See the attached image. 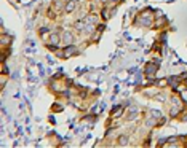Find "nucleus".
<instances>
[{
  "label": "nucleus",
  "mask_w": 187,
  "mask_h": 148,
  "mask_svg": "<svg viewBox=\"0 0 187 148\" xmlns=\"http://www.w3.org/2000/svg\"><path fill=\"white\" fill-rule=\"evenodd\" d=\"M62 42H64L66 45H71L74 42V35L71 32H64V33H62Z\"/></svg>",
  "instance_id": "nucleus-1"
},
{
  "label": "nucleus",
  "mask_w": 187,
  "mask_h": 148,
  "mask_svg": "<svg viewBox=\"0 0 187 148\" xmlns=\"http://www.w3.org/2000/svg\"><path fill=\"white\" fill-rule=\"evenodd\" d=\"M61 40H62V38L58 35V33H51V35H50V45H53V46H56V45H59Z\"/></svg>",
  "instance_id": "nucleus-2"
},
{
  "label": "nucleus",
  "mask_w": 187,
  "mask_h": 148,
  "mask_svg": "<svg viewBox=\"0 0 187 148\" xmlns=\"http://www.w3.org/2000/svg\"><path fill=\"white\" fill-rule=\"evenodd\" d=\"M66 13H72L74 10H75V2L74 0H71V2H67V5H66Z\"/></svg>",
  "instance_id": "nucleus-3"
},
{
  "label": "nucleus",
  "mask_w": 187,
  "mask_h": 148,
  "mask_svg": "<svg viewBox=\"0 0 187 148\" xmlns=\"http://www.w3.org/2000/svg\"><path fill=\"white\" fill-rule=\"evenodd\" d=\"M118 145H120V146L128 145V137H125V135H120V137H118Z\"/></svg>",
  "instance_id": "nucleus-4"
},
{
  "label": "nucleus",
  "mask_w": 187,
  "mask_h": 148,
  "mask_svg": "<svg viewBox=\"0 0 187 148\" xmlns=\"http://www.w3.org/2000/svg\"><path fill=\"white\" fill-rule=\"evenodd\" d=\"M122 113H123V107H118V109H117L115 112L112 110V118H118V116L122 115Z\"/></svg>",
  "instance_id": "nucleus-5"
},
{
  "label": "nucleus",
  "mask_w": 187,
  "mask_h": 148,
  "mask_svg": "<svg viewBox=\"0 0 187 148\" xmlns=\"http://www.w3.org/2000/svg\"><path fill=\"white\" fill-rule=\"evenodd\" d=\"M155 72H157V67H155V65H149V67H147V70H146V73H147V75H150V73H152V75H154Z\"/></svg>",
  "instance_id": "nucleus-6"
},
{
  "label": "nucleus",
  "mask_w": 187,
  "mask_h": 148,
  "mask_svg": "<svg viewBox=\"0 0 187 148\" xmlns=\"http://www.w3.org/2000/svg\"><path fill=\"white\" fill-rule=\"evenodd\" d=\"M61 2H64V0H54V7L58 8V10L61 8V5H64V3H61Z\"/></svg>",
  "instance_id": "nucleus-7"
},
{
  "label": "nucleus",
  "mask_w": 187,
  "mask_h": 148,
  "mask_svg": "<svg viewBox=\"0 0 187 148\" xmlns=\"http://www.w3.org/2000/svg\"><path fill=\"white\" fill-rule=\"evenodd\" d=\"M152 115H154V116H160V112H157V110H152Z\"/></svg>",
  "instance_id": "nucleus-8"
},
{
  "label": "nucleus",
  "mask_w": 187,
  "mask_h": 148,
  "mask_svg": "<svg viewBox=\"0 0 187 148\" xmlns=\"http://www.w3.org/2000/svg\"><path fill=\"white\" fill-rule=\"evenodd\" d=\"M7 43H8V37L3 35V45H7Z\"/></svg>",
  "instance_id": "nucleus-9"
}]
</instances>
